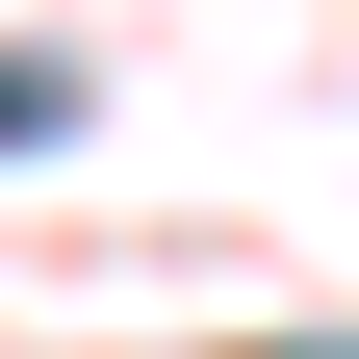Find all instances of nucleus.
Wrapping results in <instances>:
<instances>
[{
  "mask_svg": "<svg viewBox=\"0 0 359 359\" xmlns=\"http://www.w3.org/2000/svg\"><path fill=\"white\" fill-rule=\"evenodd\" d=\"M308 359H359V334H308Z\"/></svg>",
  "mask_w": 359,
  "mask_h": 359,
  "instance_id": "nucleus-1",
  "label": "nucleus"
}]
</instances>
